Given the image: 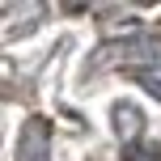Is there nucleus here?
Listing matches in <instances>:
<instances>
[{"mask_svg": "<svg viewBox=\"0 0 161 161\" xmlns=\"http://www.w3.org/2000/svg\"><path fill=\"white\" fill-rule=\"evenodd\" d=\"M136 59H161V38H157V34H127V38L102 42L97 55H93V68L136 64Z\"/></svg>", "mask_w": 161, "mask_h": 161, "instance_id": "1", "label": "nucleus"}, {"mask_svg": "<svg viewBox=\"0 0 161 161\" xmlns=\"http://www.w3.org/2000/svg\"><path fill=\"white\" fill-rule=\"evenodd\" d=\"M13 161H51V123L47 119H25L17 131V157Z\"/></svg>", "mask_w": 161, "mask_h": 161, "instance_id": "2", "label": "nucleus"}, {"mask_svg": "<svg viewBox=\"0 0 161 161\" xmlns=\"http://www.w3.org/2000/svg\"><path fill=\"white\" fill-rule=\"evenodd\" d=\"M110 123H114V136L123 140V144H131V140L144 131V110L131 102H114L110 106Z\"/></svg>", "mask_w": 161, "mask_h": 161, "instance_id": "3", "label": "nucleus"}, {"mask_svg": "<svg viewBox=\"0 0 161 161\" xmlns=\"http://www.w3.org/2000/svg\"><path fill=\"white\" fill-rule=\"evenodd\" d=\"M127 76L136 80V85H144V93H153L157 102H161V76H157V72H144V68H131Z\"/></svg>", "mask_w": 161, "mask_h": 161, "instance_id": "4", "label": "nucleus"}, {"mask_svg": "<svg viewBox=\"0 0 161 161\" xmlns=\"http://www.w3.org/2000/svg\"><path fill=\"white\" fill-rule=\"evenodd\" d=\"M127 157H131V161H157V157H161V148H157V144H144V148H131Z\"/></svg>", "mask_w": 161, "mask_h": 161, "instance_id": "5", "label": "nucleus"}]
</instances>
